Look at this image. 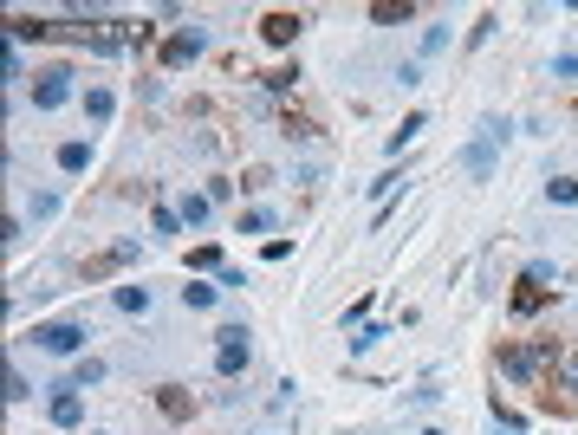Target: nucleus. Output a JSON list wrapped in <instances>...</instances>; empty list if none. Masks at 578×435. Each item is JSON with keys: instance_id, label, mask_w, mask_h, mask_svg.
Wrapping results in <instances>:
<instances>
[{"instance_id": "a211bd4d", "label": "nucleus", "mask_w": 578, "mask_h": 435, "mask_svg": "<svg viewBox=\"0 0 578 435\" xmlns=\"http://www.w3.org/2000/svg\"><path fill=\"white\" fill-rule=\"evenodd\" d=\"M208 208H215L208 196H182V208H176V214H182V228H202V222H208Z\"/></svg>"}, {"instance_id": "7c9ffc66", "label": "nucleus", "mask_w": 578, "mask_h": 435, "mask_svg": "<svg viewBox=\"0 0 578 435\" xmlns=\"http://www.w3.org/2000/svg\"><path fill=\"white\" fill-rule=\"evenodd\" d=\"M423 435H449V429H423Z\"/></svg>"}, {"instance_id": "412c9836", "label": "nucleus", "mask_w": 578, "mask_h": 435, "mask_svg": "<svg viewBox=\"0 0 578 435\" xmlns=\"http://www.w3.org/2000/svg\"><path fill=\"white\" fill-rule=\"evenodd\" d=\"M494 435H527V429H520V416L507 410V403H501V396H494Z\"/></svg>"}, {"instance_id": "423d86ee", "label": "nucleus", "mask_w": 578, "mask_h": 435, "mask_svg": "<svg viewBox=\"0 0 578 435\" xmlns=\"http://www.w3.org/2000/svg\"><path fill=\"white\" fill-rule=\"evenodd\" d=\"M66 98H72V65H52L33 78V111H59Z\"/></svg>"}, {"instance_id": "f257e3e1", "label": "nucleus", "mask_w": 578, "mask_h": 435, "mask_svg": "<svg viewBox=\"0 0 578 435\" xmlns=\"http://www.w3.org/2000/svg\"><path fill=\"white\" fill-rule=\"evenodd\" d=\"M507 130H513L507 117H481V130H475V144L461 150V170L475 176V182H487V176H494V156H501V144H507Z\"/></svg>"}, {"instance_id": "9b49d317", "label": "nucleus", "mask_w": 578, "mask_h": 435, "mask_svg": "<svg viewBox=\"0 0 578 435\" xmlns=\"http://www.w3.org/2000/svg\"><path fill=\"white\" fill-rule=\"evenodd\" d=\"M52 422H59V429H78V422H85V403H78V390H59V396H52Z\"/></svg>"}, {"instance_id": "7ed1b4c3", "label": "nucleus", "mask_w": 578, "mask_h": 435, "mask_svg": "<svg viewBox=\"0 0 578 435\" xmlns=\"http://www.w3.org/2000/svg\"><path fill=\"white\" fill-rule=\"evenodd\" d=\"M247 364H254V344H247V325H222L215 332V377H247Z\"/></svg>"}, {"instance_id": "5701e85b", "label": "nucleus", "mask_w": 578, "mask_h": 435, "mask_svg": "<svg viewBox=\"0 0 578 435\" xmlns=\"http://www.w3.org/2000/svg\"><path fill=\"white\" fill-rule=\"evenodd\" d=\"M215 292H222V286H182V306H196V312H208V306H215Z\"/></svg>"}, {"instance_id": "393cba45", "label": "nucleus", "mask_w": 578, "mask_h": 435, "mask_svg": "<svg viewBox=\"0 0 578 435\" xmlns=\"http://www.w3.org/2000/svg\"><path fill=\"white\" fill-rule=\"evenodd\" d=\"M546 196H553V202H578V182L572 176H553V182H546Z\"/></svg>"}, {"instance_id": "9d476101", "label": "nucleus", "mask_w": 578, "mask_h": 435, "mask_svg": "<svg viewBox=\"0 0 578 435\" xmlns=\"http://www.w3.org/2000/svg\"><path fill=\"white\" fill-rule=\"evenodd\" d=\"M130 260H136V240H118V248H111V254H98L85 274H92V280H104V274H118V266H130Z\"/></svg>"}, {"instance_id": "2eb2a0df", "label": "nucleus", "mask_w": 578, "mask_h": 435, "mask_svg": "<svg viewBox=\"0 0 578 435\" xmlns=\"http://www.w3.org/2000/svg\"><path fill=\"white\" fill-rule=\"evenodd\" d=\"M59 170H66V176L92 170V144H59Z\"/></svg>"}, {"instance_id": "2f4dec72", "label": "nucleus", "mask_w": 578, "mask_h": 435, "mask_svg": "<svg viewBox=\"0 0 578 435\" xmlns=\"http://www.w3.org/2000/svg\"><path fill=\"white\" fill-rule=\"evenodd\" d=\"M98 435H104V429H98Z\"/></svg>"}, {"instance_id": "f3484780", "label": "nucleus", "mask_w": 578, "mask_h": 435, "mask_svg": "<svg viewBox=\"0 0 578 435\" xmlns=\"http://www.w3.org/2000/svg\"><path fill=\"white\" fill-rule=\"evenodd\" d=\"M423 130H429V117H423V111H409V117L397 124V137H390V150H403V144H416Z\"/></svg>"}, {"instance_id": "c85d7f7f", "label": "nucleus", "mask_w": 578, "mask_h": 435, "mask_svg": "<svg viewBox=\"0 0 578 435\" xmlns=\"http://www.w3.org/2000/svg\"><path fill=\"white\" fill-rule=\"evenodd\" d=\"M7 403H26V377H20L13 364H7Z\"/></svg>"}, {"instance_id": "6e6552de", "label": "nucleus", "mask_w": 578, "mask_h": 435, "mask_svg": "<svg viewBox=\"0 0 578 435\" xmlns=\"http://www.w3.org/2000/svg\"><path fill=\"white\" fill-rule=\"evenodd\" d=\"M299 33H306V20H299V13H267V20H260V39H267V46H293Z\"/></svg>"}, {"instance_id": "b1692460", "label": "nucleus", "mask_w": 578, "mask_h": 435, "mask_svg": "<svg viewBox=\"0 0 578 435\" xmlns=\"http://www.w3.org/2000/svg\"><path fill=\"white\" fill-rule=\"evenodd\" d=\"M150 228H156V234H182V214H176V208H156Z\"/></svg>"}, {"instance_id": "39448f33", "label": "nucleus", "mask_w": 578, "mask_h": 435, "mask_svg": "<svg viewBox=\"0 0 578 435\" xmlns=\"http://www.w3.org/2000/svg\"><path fill=\"white\" fill-rule=\"evenodd\" d=\"M553 280H559V274H553V260H533L527 274H520V286H513V312H520V318H533V312L546 306V292H553Z\"/></svg>"}, {"instance_id": "0eeeda50", "label": "nucleus", "mask_w": 578, "mask_h": 435, "mask_svg": "<svg viewBox=\"0 0 578 435\" xmlns=\"http://www.w3.org/2000/svg\"><path fill=\"white\" fill-rule=\"evenodd\" d=\"M202 46H208V33H202V26H182V33H170V39H162V72H182V65L202 52Z\"/></svg>"}, {"instance_id": "20e7f679", "label": "nucleus", "mask_w": 578, "mask_h": 435, "mask_svg": "<svg viewBox=\"0 0 578 435\" xmlns=\"http://www.w3.org/2000/svg\"><path fill=\"white\" fill-rule=\"evenodd\" d=\"M85 318H52V325H33V344L52 351V358H72V351H85Z\"/></svg>"}, {"instance_id": "4468645a", "label": "nucleus", "mask_w": 578, "mask_h": 435, "mask_svg": "<svg viewBox=\"0 0 578 435\" xmlns=\"http://www.w3.org/2000/svg\"><path fill=\"white\" fill-rule=\"evenodd\" d=\"M111 111H118V98L104 91V85H92V91H85V117H92V124H104Z\"/></svg>"}, {"instance_id": "1a4fd4ad", "label": "nucleus", "mask_w": 578, "mask_h": 435, "mask_svg": "<svg viewBox=\"0 0 578 435\" xmlns=\"http://www.w3.org/2000/svg\"><path fill=\"white\" fill-rule=\"evenodd\" d=\"M156 410H162V416H170V422H182L188 410H196V396H188L182 384H162V390H156Z\"/></svg>"}, {"instance_id": "bb28decb", "label": "nucleus", "mask_w": 578, "mask_h": 435, "mask_svg": "<svg viewBox=\"0 0 578 435\" xmlns=\"http://www.w3.org/2000/svg\"><path fill=\"white\" fill-rule=\"evenodd\" d=\"M377 338H390V332H383V325H364V332H357V338H351V351H371Z\"/></svg>"}, {"instance_id": "aec40b11", "label": "nucleus", "mask_w": 578, "mask_h": 435, "mask_svg": "<svg viewBox=\"0 0 578 435\" xmlns=\"http://www.w3.org/2000/svg\"><path fill=\"white\" fill-rule=\"evenodd\" d=\"M118 312H150V292L144 286H118Z\"/></svg>"}, {"instance_id": "6ab92c4d", "label": "nucleus", "mask_w": 578, "mask_h": 435, "mask_svg": "<svg viewBox=\"0 0 578 435\" xmlns=\"http://www.w3.org/2000/svg\"><path fill=\"white\" fill-rule=\"evenodd\" d=\"M26 214H33V222H52V214H59V188H39V196H33V208H26Z\"/></svg>"}, {"instance_id": "f8f14e48", "label": "nucleus", "mask_w": 578, "mask_h": 435, "mask_svg": "<svg viewBox=\"0 0 578 435\" xmlns=\"http://www.w3.org/2000/svg\"><path fill=\"white\" fill-rule=\"evenodd\" d=\"M92 384H104V364H98V358H85V364H72V377H66L59 390H92Z\"/></svg>"}, {"instance_id": "cd10ccee", "label": "nucleus", "mask_w": 578, "mask_h": 435, "mask_svg": "<svg viewBox=\"0 0 578 435\" xmlns=\"http://www.w3.org/2000/svg\"><path fill=\"white\" fill-rule=\"evenodd\" d=\"M494 26H501V20H494V13H481V20H475V33H468V46H487V33H494Z\"/></svg>"}, {"instance_id": "c756f323", "label": "nucleus", "mask_w": 578, "mask_h": 435, "mask_svg": "<svg viewBox=\"0 0 578 435\" xmlns=\"http://www.w3.org/2000/svg\"><path fill=\"white\" fill-rule=\"evenodd\" d=\"M553 72H559V78H578V52H559V59H553Z\"/></svg>"}, {"instance_id": "f03ea898", "label": "nucleus", "mask_w": 578, "mask_h": 435, "mask_svg": "<svg viewBox=\"0 0 578 435\" xmlns=\"http://www.w3.org/2000/svg\"><path fill=\"white\" fill-rule=\"evenodd\" d=\"M553 364H559L553 344H501V370L513 377V384H539Z\"/></svg>"}, {"instance_id": "a878e982", "label": "nucleus", "mask_w": 578, "mask_h": 435, "mask_svg": "<svg viewBox=\"0 0 578 435\" xmlns=\"http://www.w3.org/2000/svg\"><path fill=\"white\" fill-rule=\"evenodd\" d=\"M188 266H215V274H222V248H208V240H202V248L188 254Z\"/></svg>"}, {"instance_id": "ddd939ff", "label": "nucleus", "mask_w": 578, "mask_h": 435, "mask_svg": "<svg viewBox=\"0 0 578 435\" xmlns=\"http://www.w3.org/2000/svg\"><path fill=\"white\" fill-rule=\"evenodd\" d=\"M409 13H416L409 0H377V7H371V20H377V26H403Z\"/></svg>"}, {"instance_id": "4be33fe9", "label": "nucleus", "mask_w": 578, "mask_h": 435, "mask_svg": "<svg viewBox=\"0 0 578 435\" xmlns=\"http://www.w3.org/2000/svg\"><path fill=\"white\" fill-rule=\"evenodd\" d=\"M273 228V208H247L241 214V234H267Z\"/></svg>"}, {"instance_id": "dca6fc26", "label": "nucleus", "mask_w": 578, "mask_h": 435, "mask_svg": "<svg viewBox=\"0 0 578 435\" xmlns=\"http://www.w3.org/2000/svg\"><path fill=\"white\" fill-rule=\"evenodd\" d=\"M559 370H565V384H559V390H565V396H559V403H553V410H565V416H572V410H578V358H565V364H559Z\"/></svg>"}]
</instances>
